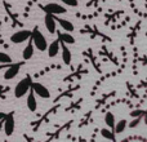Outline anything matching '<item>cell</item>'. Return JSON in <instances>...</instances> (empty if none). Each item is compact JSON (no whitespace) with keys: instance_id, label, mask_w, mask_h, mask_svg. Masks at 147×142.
<instances>
[{"instance_id":"cell-24","label":"cell","mask_w":147,"mask_h":142,"mask_svg":"<svg viewBox=\"0 0 147 142\" xmlns=\"http://www.w3.org/2000/svg\"><path fill=\"white\" fill-rule=\"evenodd\" d=\"M1 129H3V120H0V132H1Z\"/></svg>"},{"instance_id":"cell-12","label":"cell","mask_w":147,"mask_h":142,"mask_svg":"<svg viewBox=\"0 0 147 142\" xmlns=\"http://www.w3.org/2000/svg\"><path fill=\"white\" fill-rule=\"evenodd\" d=\"M32 57H34V44L30 38L28 39V44L25 47V49L22 52V58H23V61H27V60H31Z\"/></svg>"},{"instance_id":"cell-6","label":"cell","mask_w":147,"mask_h":142,"mask_svg":"<svg viewBox=\"0 0 147 142\" xmlns=\"http://www.w3.org/2000/svg\"><path fill=\"white\" fill-rule=\"evenodd\" d=\"M30 36H31L30 30H20L10 35V41H12L13 44H21V43L27 41L28 39H30Z\"/></svg>"},{"instance_id":"cell-20","label":"cell","mask_w":147,"mask_h":142,"mask_svg":"<svg viewBox=\"0 0 147 142\" xmlns=\"http://www.w3.org/2000/svg\"><path fill=\"white\" fill-rule=\"evenodd\" d=\"M59 1L63 3L67 7H78V4H79L78 0H59Z\"/></svg>"},{"instance_id":"cell-9","label":"cell","mask_w":147,"mask_h":142,"mask_svg":"<svg viewBox=\"0 0 147 142\" xmlns=\"http://www.w3.org/2000/svg\"><path fill=\"white\" fill-rule=\"evenodd\" d=\"M59 45H61V49L59 51H62V61H63V64L66 65V66H69L70 64H71V52H70V49L67 48V44H65L63 41L59 40Z\"/></svg>"},{"instance_id":"cell-11","label":"cell","mask_w":147,"mask_h":142,"mask_svg":"<svg viewBox=\"0 0 147 142\" xmlns=\"http://www.w3.org/2000/svg\"><path fill=\"white\" fill-rule=\"evenodd\" d=\"M59 49H61V45H59V39H56V40H53L51 44H48V47H47L48 56L51 57V58L56 57L57 54L59 53Z\"/></svg>"},{"instance_id":"cell-2","label":"cell","mask_w":147,"mask_h":142,"mask_svg":"<svg viewBox=\"0 0 147 142\" xmlns=\"http://www.w3.org/2000/svg\"><path fill=\"white\" fill-rule=\"evenodd\" d=\"M31 83H32V80H31L30 75H26L22 80L18 81L17 85L14 87V91H13L16 98H22L23 96H26L27 92L30 91V88H31Z\"/></svg>"},{"instance_id":"cell-16","label":"cell","mask_w":147,"mask_h":142,"mask_svg":"<svg viewBox=\"0 0 147 142\" xmlns=\"http://www.w3.org/2000/svg\"><path fill=\"white\" fill-rule=\"evenodd\" d=\"M105 123H106V125L110 128V129L114 131V127H115V116L112 112H106V115H105Z\"/></svg>"},{"instance_id":"cell-8","label":"cell","mask_w":147,"mask_h":142,"mask_svg":"<svg viewBox=\"0 0 147 142\" xmlns=\"http://www.w3.org/2000/svg\"><path fill=\"white\" fill-rule=\"evenodd\" d=\"M44 25L45 28L48 30L49 34H54L57 31V22L54 20V14L51 13H45V17H44Z\"/></svg>"},{"instance_id":"cell-7","label":"cell","mask_w":147,"mask_h":142,"mask_svg":"<svg viewBox=\"0 0 147 142\" xmlns=\"http://www.w3.org/2000/svg\"><path fill=\"white\" fill-rule=\"evenodd\" d=\"M31 89L34 91V93L36 94V96L41 97V98H45V99H49L51 98V92H49V89L47 88L44 84L41 83H31Z\"/></svg>"},{"instance_id":"cell-22","label":"cell","mask_w":147,"mask_h":142,"mask_svg":"<svg viewBox=\"0 0 147 142\" xmlns=\"http://www.w3.org/2000/svg\"><path fill=\"white\" fill-rule=\"evenodd\" d=\"M8 65H9V64H0V71H1L3 69H7Z\"/></svg>"},{"instance_id":"cell-17","label":"cell","mask_w":147,"mask_h":142,"mask_svg":"<svg viewBox=\"0 0 147 142\" xmlns=\"http://www.w3.org/2000/svg\"><path fill=\"white\" fill-rule=\"evenodd\" d=\"M101 135H102V137H105L106 140L115 141V133H114V131L110 129V128H102Z\"/></svg>"},{"instance_id":"cell-10","label":"cell","mask_w":147,"mask_h":142,"mask_svg":"<svg viewBox=\"0 0 147 142\" xmlns=\"http://www.w3.org/2000/svg\"><path fill=\"white\" fill-rule=\"evenodd\" d=\"M27 109L30 110V111H36V109H38V101H36V94L34 93V91L30 88V91L27 92Z\"/></svg>"},{"instance_id":"cell-23","label":"cell","mask_w":147,"mask_h":142,"mask_svg":"<svg viewBox=\"0 0 147 142\" xmlns=\"http://www.w3.org/2000/svg\"><path fill=\"white\" fill-rule=\"evenodd\" d=\"M5 115H7V114H5V112H1V111H0V120H3V119H4V118H5Z\"/></svg>"},{"instance_id":"cell-3","label":"cell","mask_w":147,"mask_h":142,"mask_svg":"<svg viewBox=\"0 0 147 142\" xmlns=\"http://www.w3.org/2000/svg\"><path fill=\"white\" fill-rule=\"evenodd\" d=\"M3 129H4L5 136L10 137L13 135L16 129V122H14V114L9 112V114L5 115V118L3 119Z\"/></svg>"},{"instance_id":"cell-15","label":"cell","mask_w":147,"mask_h":142,"mask_svg":"<svg viewBox=\"0 0 147 142\" xmlns=\"http://www.w3.org/2000/svg\"><path fill=\"white\" fill-rule=\"evenodd\" d=\"M127 127H128V123H127V120L125 119H121V120H119L117 123H115V127H114V133H123L125 129H127Z\"/></svg>"},{"instance_id":"cell-21","label":"cell","mask_w":147,"mask_h":142,"mask_svg":"<svg viewBox=\"0 0 147 142\" xmlns=\"http://www.w3.org/2000/svg\"><path fill=\"white\" fill-rule=\"evenodd\" d=\"M130 115H132L133 118H134V116H140V115H146V111H145V110H136V111L130 112Z\"/></svg>"},{"instance_id":"cell-4","label":"cell","mask_w":147,"mask_h":142,"mask_svg":"<svg viewBox=\"0 0 147 142\" xmlns=\"http://www.w3.org/2000/svg\"><path fill=\"white\" fill-rule=\"evenodd\" d=\"M25 64V61H21V62H10L9 65L7 66V70H5L4 72V79L5 80H12V79H14L16 76L18 75V72H20L21 67H22V65Z\"/></svg>"},{"instance_id":"cell-18","label":"cell","mask_w":147,"mask_h":142,"mask_svg":"<svg viewBox=\"0 0 147 142\" xmlns=\"http://www.w3.org/2000/svg\"><path fill=\"white\" fill-rule=\"evenodd\" d=\"M13 62L12 57L8 53H4V52H0V64H10Z\"/></svg>"},{"instance_id":"cell-5","label":"cell","mask_w":147,"mask_h":142,"mask_svg":"<svg viewBox=\"0 0 147 142\" xmlns=\"http://www.w3.org/2000/svg\"><path fill=\"white\" fill-rule=\"evenodd\" d=\"M41 9L45 13H51V14H54V16L67 13V8H65L63 5L58 4V3H48L45 5H41Z\"/></svg>"},{"instance_id":"cell-19","label":"cell","mask_w":147,"mask_h":142,"mask_svg":"<svg viewBox=\"0 0 147 142\" xmlns=\"http://www.w3.org/2000/svg\"><path fill=\"white\" fill-rule=\"evenodd\" d=\"M145 118V115H140V116H134V119L132 120V122L128 124V127L129 128H136V127H138L140 125V123H141V120Z\"/></svg>"},{"instance_id":"cell-14","label":"cell","mask_w":147,"mask_h":142,"mask_svg":"<svg viewBox=\"0 0 147 142\" xmlns=\"http://www.w3.org/2000/svg\"><path fill=\"white\" fill-rule=\"evenodd\" d=\"M57 34H58V39L61 41H63L65 44H75V38H74L70 32H67V31H65V32H59L58 31Z\"/></svg>"},{"instance_id":"cell-13","label":"cell","mask_w":147,"mask_h":142,"mask_svg":"<svg viewBox=\"0 0 147 142\" xmlns=\"http://www.w3.org/2000/svg\"><path fill=\"white\" fill-rule=\"evenodd\" d=\"M54 20H56V22H58L59 25H61V27L63 28L65 31H67V32H72V31L75 30V26H74V23L70 22V21L63 20V18H58L57 16H54Z\"/></svg>"},{"instance_id":"cell-1","label":"cell","mask_w":147,"mask_h":142,"mask_svg":"<svg viewBox=\"0 0 147 142\" xmlns=\"http://www.w3.org/2000/svg\"><path fill=\"white\" fill-rule=\"evenodd\" d=\"M31 40H32V44L34 47H35L36 49H39V51L44 52L47 51V47H48V40H47V38L43 35V34L40 32V30H39V27H34V30L31 31Z\"/></svg>"}]
</instances>
